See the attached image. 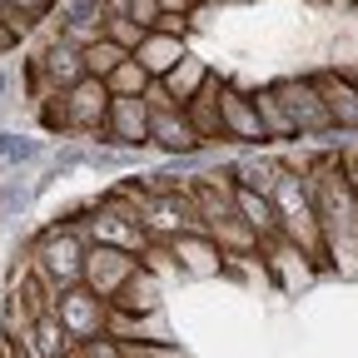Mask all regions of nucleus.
I'll list each match as a JSON object with an SVG mask.
<instances>
[{
    "label": "nucleus",
    "instance_id": "a878e982",
    "mask_svg": "<svg viewBox=\"0 0 358 358\" xmlns=\"http://www.w3.org/2000/svg\"><path fill=\"white\" fill-rule=\"evenodd\" d=\"M129 20H140L145 30H155L159 25V6L155 0H129Z\"/></svg>",
    "mask_w": 358,
    "mask_h": 358
},
{
    "label": "nucleus",
    "instance_id": "0eeeda50",
    "mask_svg": "<svg viewBox=\"0 0 358 358\" xmlns=\"http://www.w3.org/2000/svg\"><path fill=\"white\" fill-rule=\"evenodd\" d=\"M50 308H55V319L65 324V334H70L75 343L95 338V334H105V308H110V303H105L95 289H85V284L60 289V294L50 299Z\"/></svg>",
    "mask_w": 358,
    "mask_h": 358
},
{
    "label": "nucleus",
    "instance_id": "20e7f679",
    "mask_svg": "<svg viewBox=\"0 0 358 358\" xmlns=\"http://www.w3.org/2000/svg\"><path fill=\"white\" fill-rule=\"evenodd\" d=\"M279 95L289 124L299 140H319V134H334V120H329V105L319 95V85H313V75H289V80H274L268 85Z\"/></svg>",
    "mask_w": 358,
    "mask_h": 358
},
{
    "label": "nucleus",
    "instance_id": "c85d7f7f",
    "mask_svg": "<svg viewBox=\"0 0 358 358\" xmlns=\"http://www.w3.org/2000/svg\"><path fill=\"white\" fill-rule=\"evenodd\" d=\"M204 6H209V0H189V15H194V10H204Z\"/></svg>",
    "mask_w": 358,
    "mask_h": 358
},
{
    "label": "nucleus",
    "instance_id": "9b49d317",
    "mask_svg": "<svg viewBox=\"0 0 358 358\" xmlns=\"http://www.w3.org/2000/svg\"><path fill=\"white\" fill-rule=\"evenodd\" d=\"M313 85H319V95L329 105L334 134H358V80L353 75H338V70H319Z\"/></svg>",
    "mask_w": 358,
    "mask_h": 358
},
{
    "label": "nucleus",
    "instance_id": "aec40b11",
    "mask_svg": "<svg viewBox=\"0 0 358 358\" xmlns=\"http://www.w3.org/2000/svg\"><path fill=\"white\" fill-rule=\"evenodd\" d=\"M204 80H209V65H204V60H194V55L185 50V55H179V65L164 75V90H169V95H174L179 105H185V100L194 95V90H199Z\"/></svg>",
    "mask_w": 358,
    "mask_h": 358
},
{
    "label": "nucleus",
    "instance_id": "7ed1b4c3",
    "mask_svg": "<svg viewBox=\"0 0 358 358\" xmlns=\"http://www.w3.org/2000/svg\"><path fill=\"white\" fill-rule=\"evenodd\" d=\"M80 264H85V234L75 229V219L70 224H50L45 234H35L30 244V274L40 279L45 294H60L70 284H80Z\"/></svg>",
    "mask_w": 358,
    "mask_h": 358
},
{
    "label": "nucleus",
    "instance_id": "f03ea898",
    "mask_svg": "<svg viewBox=\"0 0 358 358\" xmlns=\"http://www.w3.org/2000/svg\"><path fill=\"white\" fill-rule=\"evenodd\" d=\"M268 199H274V214H279V239L299 244L313 264H324V234H319V214H313V199H308V185L303 174L284 159L274 189H268Z\"/></svg>",
    "mask_w": 358,
    "mask_h": 358
},
{
    "label": "nucleus",
    "instance_id": "6e6552de",
    "mask_svg": "<svg viewBox=\"0 0 358 358\" xmlns=\"http://www.w3.org/2000/svg\"><path fill=\"white\" fill-rule=\"evenodd\" d=\"M100 145L110 150H145L150 145V105L140 95H110V115L100 129Z\"/></svg>",
    "mask_w": 358,
    "mask_h": 358
},
{
    "label": "nucleus",
    "instance_id": "4468645a",
    "mask_svg": "<svg viewBox=\"0 0 358 358\" xmlns=\"http://www.w3.org/2000/svg\"><path fill=\"white\" fill-rule=\"evenodd\" d=\"M259 254H264V264L279 274L284 289H308V284H313V259H308L299 244H289V239L274 234V239H264V244H259Z\"/></svg>",
    "mask_w": 358,
    "mask_h": 358
},
{
    "label": "nucleus",
    "instance_id": "b1692460",
    "mask_svg": "<svg viewBox=\"0 0 358 358\" xmlns=\"http://www.w3.org/2000/svg\"><path fill=\"white\" fill-rule=\"evenodd\" d=\"M30 199H35V189L30 185H6V189H0V214H10V209H30Z\"/></svg>",
    "mask_w": 358,
    "mask_h": 358
},
{
    "label": "nucleus",
    "instance_id": "f3484780",
    "mask_svg": "<svg viewBox=\"0 0 358 358\" xmlns=\"http://www.w3.org/2000/svg\"><path fill=\"white\" fill-rule=\"evenodd\" d=\"M234 209H239V219L249 224V229L259 234V244L279 234V214H274V199H268V194H259L249 185H234Z\"/></svg>",
    "mask_w": 358,
    "mask_h": 358
},
{
    "label": "nucleus",
    "instance_id": "a211bd4d",
    "mask_svg": "<svg viewBox=\"0 0 358 358\" xmlns=\"http://www.w3.org/2000/svg\"><path fill=\"white\" fill-rule=\"evenodd\" d=\"M50 150L35 134H20V129H0V169H30V164H45Z\"/></svg>",
    "mask_w": 358,
    "mask_h": 358
},
{
    "label": "nucleus",
    "instance_id": "423d86ee",
    "mask_svg": "<svg viewBox=\"0 0 358 358\" xmlns=\"http://www.w3.org/2000/svg\"><path fill=\"white\" fill-rule=\"evenodd\" d=\"M140 268V254L129 249H115V244H85V264H80V284L95 289L105 303L115 299V289Z\"/></svg>",
    "mask_w": 358,
    "mask_h": 358
},
{
    "label": "nucleus",
    "instance_id": "393cba45",
    "mask_svg": "<svg viewBox=\"0 0 358 358\" xmlns=\"http://www.w3.org/2000/svg\"><path fill=\"white\" fill-rule=\"evenodd\" d=\"M80 353H85V358H124V353H120V343H115L110 334H95V338H85V343H80Z\"/></svg>",
    "mask_w": 358,
    "mask_h": 358
},
{
    "label": "nucleus",
    "instance_id": "dca6fc26",
    "mask_svg": "<svg viewBox=\"0 0 358 358\" xmlns=\"http://www.w3.org/2000/svg\"><path fill=\"white\" fill-rule=\"evenodd\" d=\"M129 55L145 65V75H150V80H164V75L179 65V55H185V35H169V30H145V40L134 45Z\"/></svg>",
    "mask_w": 358,
    "mask_h": 358
},
{
    "label": "nucleus",
    "instance_id": "f8f14e48",
    "mask_svg": "<svg viewBox=\"0 0 358 358\" xmlns=\"http://www.w3.org/2000/svg\"><path fill=\"white\" fill-rule=\"evenodd\" d=\"M150 145H155L159 155H169V159L199 155V150H204L199 134H194V124L185 120V105H174V110H150Z\"/></svg>",
    "mask_w": 358,
    "mask_h": 358
},
{
    "label": "nucleus",
    "instance_id": "9d476101",
    "mask_svg": "<svg viewBox=\"0 0 358 358\" xmlns=\"http://www.w3.org/2000/svg\"><path fill=\"white\" fill-rule=\"evenodd\" d=\"M169 254H174V268H185V274H194V279H219L224 264H229V254H224L209 234H199V229L174 234L169 239Z\"/></svg>",
    "mask_w": 358,
    "mask_h": 358
},
{
    "label": "nucleus",
    "instance_id": "ddd939ff",
    "mask_svg": "<svg viewBox=\"0 0 358 358\" xmlns=\"http://www.w3.org/2000/svg\"><path fill=\"white\" fill-rule=\"evenodd\" d=\"M159 303H164V279L155 274V268H134V274L115 289V299H110V308H124V313H134V319H155L159 313Z\"/></svg>",
    "mask_w": 358,
    "mask_h": 358
},
{
    "label": "nucleus",
    "instance_id": "2eb2a0df",
    "mask_svg": "<svg viewBox=\"0 0 358 358\" xmlns=\"http://www.w3.org/2000/svg\"><path fill=\"white\" fill-rule=\"evenodd\" d=\"M219 85H224V80L209 70V80L185 100V120L194 124L199 145H224V124H219Z\"/></svg>",
    "mask_w": 358,
    "mask_h": 358
},
{
    "label": "nucleus",
    "instance_id": "bb28decb",
    "mask_svg": "<svg viewBox=\"0 0 358 358\" xmlns=\"http://www.w3.org/2000/svg\"><path fill=\"white\" fill-rule=\"evenodd\" d=\"M338 159H343V174H348L353 194H358V150H338Z\"/></svg>",
    "mask_w": 358,
    "mask_h": 358
},
{
    "label": "nucleus",
    "instance_id": "5701e85b",
    "mask_svg": "<svg viewBox=\"0 0 358 358\" xmlns=\"http://www.w3.org/2000/svg\"><path fill=\"white\" fill-rule=\"evenodd\" d=\"M105 40H115L120 50H134V45L145 40V25L129 20V15H105Z\"/></svg>",
    "mask_w": 358,
    "mask_h": 358
},
{
    "label": "nucleus",
    "instance_id": "4be33fe9",
    "mask_svg": "<svg viewBox=\"0 0 358 358\" xmlns=\"http://www.w3.org/2000/svg\"><path fill=\"white\" fill-rule=\"evenodd\" d=\"M124 55H129V50H120V45H115V40H105V35H100L95 45H85V50H80L85 75H95V80H105V75H110V70H115Z\"/></svg>",
    "mask_w": 358,
    "mask_h": 358
},
{
    "label": "nucleus",
    "instance_id": "1a4fd4ad",
    "mask_svg": "<svg viewBox=\"0 0 358 358\" xmlns=\"http://www.w3.org/2000/svg\"><path fill=\"white\" fill-rule=\"evenodd\" d=\"M219 124H224V145H259V150L268 145L254 100L244 95L239 85H229V80L219 85Z\"/></svg>",
    "mask_w": 358,
    "mask_h": 358
},
{
    "label": "nucleus",
    "instance_id": "39448f33",
    "mask_svg": "<svg viewBox=\"0 0 358 358\" xmlns=\"http://www.w3.org/2000/svg\"><path fill=\"white\" fill-rule=\"evenodd\" d=\"M60 100H65L70 140H100L105 115H110V85L95 80V75H85V80H75L70 90H60Z\"/></svg>",
    "mask_w": 358,
    "mask_h": 358
},
{
    "label": "nucleus",
    "instance_id": "cd10ccee",
    "mask_svg": "<svg viewBox=\"0 0 358 358\" xmlns=\"http://www.w3.org/2000/svg\"><path fill=\"white\" fill-rule=\"evenodd\" d=\"M10 90H15V75H10L6 65H0V100H6V95H10Z\"/></svg>",
    "mask_w": 358,
    "mask_h": 358
},
{
    "label": "nucleus",
    "instance_id": "c756f323",
    "mask_svg": "<svg viewBox=\"0 0 358 358\" xmlns=\"http://www.w3.org/2000/svg\"><path fill=\"white\" fill-rule=\"evenodd\" d=\"M60 358H85V353H80V343H75V348H70V353H60Z\"/></svg>",
    "mask_w": 358,
    "mask_h": 358
},
{
    "label": "nucleus",
    "instance_id": "412c9836",
    "mask_svg": "<svg viewBox=\"0 0 358 358\" xmlns=\"http://www.w3.org/2000/svg\"><path fill=\"white\" fill-rule=\"evenodd\" d=\"M105 85H110V95H145V85H150V75H145V65L134 60V55H124L110 75H105Z\"/></svg>",
    "mask_w": 358,
    "mask_h": 358
},
{
    "label": "nucleus",
    "instance_id": "6ab92c4d",
    "mask_svg": "<svg viewBox=\"0 0 358 358\" xmlns=\"http://www.w3.org/2000/svg\"><path fill=\"white\" fill-rule=\"evenodd\" d=\"M254 110H259V124H264V134H268V145H274V140H299V134H294V124H289V115H284V105H279V95H274V90H254Z\"/></svg>",
    "mask_w": 358,
    "mask_h": 358
},
{
    "label": "nucleus",
    "instance_id": "f257e3e1",
    "mask_svg": "<svg viewBox=\"0 0 358 358\" xmlns=\"http://www.w3.org/2000/svg\"><path fill=\"white\" fill-rule=\"evenodd\" d=\"M308 185L313 214H319V234H324V264H334L343 279H358V194L343 174V159L334 150L308 155L294 164Z\"/></svg>",
    "mask_w": 358,
    "mask_h": 358
}]
</instances>
